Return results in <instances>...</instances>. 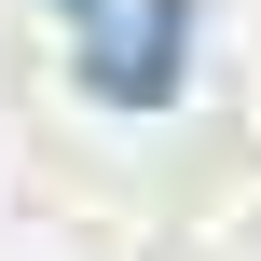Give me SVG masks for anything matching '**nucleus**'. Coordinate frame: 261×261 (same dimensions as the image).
Here are the masks:
<instances>
[{"instance_id":"obj_1","label":"nucleus","mask_w":261,"mask_h":261,"mask_svg":"<svg viewBox=\"0 0 261 261\" xmlns=\"http://www.w3.org/2000/svg\"><path fill=\"white\" fill-rule=\"evenodd\" d=\"M165 55H179V14H165V0H138V14L96 28V83H110V96H165Z\"/></svg>"}]
</instances>
